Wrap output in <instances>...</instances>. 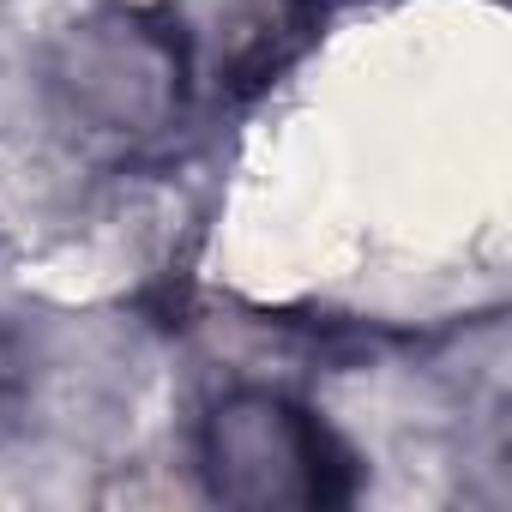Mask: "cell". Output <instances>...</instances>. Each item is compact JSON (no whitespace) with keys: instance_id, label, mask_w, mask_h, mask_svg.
<instances>
[{"instance_id":"cell-1","label":"cell","mask_w":512,"mask_h":512,"mask_svg":"<svg viewBox=\"0 0 512 512\" xmlns=\"http://www.w3.org/2000/svg\"><path fill=\"white\" fill-rule=\"evenodd\" d=\"M211 488L235 506H326L350 494L338 440L278 392H235L205 422Z\"/></svg>"}]
</instances>
